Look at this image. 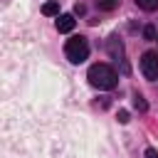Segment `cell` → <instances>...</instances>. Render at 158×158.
Returning <instances> with one entry per match:
<instances>
[{
    "label": "cell",
    "instance_id": "1",
    "mask_svg": "<svg viewBox=\"0 0 158 158\" xmlns=\"http://www.w3.org/2000/svg\"><path fill=\"white\" fill-rule=\"evenodd\" d=\"M86 79H89L91 86H96V89H114L116 81H118L116 72H114L109 64H91Z\"/></svg>",
    "mask_w": 158,
    "mask_h": 158
},
{
    "label": "cell",
    "instance_id": "2",
    "mask_svg": "<svg viewBox=\"0 0 158 158\" xmlns=\"http://www.w3.org/2000/svg\"><path fill=\"white\" fill-rule=\"evenodd\" d=\"M64 54H67V59L72 64H81L89 57V42L84 37H72L67 42V47H64Z\"/></svg>",
    "mask_w": 158,
    "mask_h": 158
},
{
    "label": "cell",
    "instance_id": "3",
    "mask_svg": "<svg viewBox=\"0 0 158 158\" xmlns=\"http://www.w3.org/2000/svg\"><path fill=\"white\" fill-rule=\"evenodd\" d=\"M141 72L146 79H158V52H143L141 57Z\"/></svg>",
    "mask_w": 158,
    "mask_h": 158
},
{
    "label": "cell",
    "instance_id": "4",
    "mask_svg": "<svg viewBox=\"0 0 158 158\" xmlns=\"http://www.w3.org/2000/svg\"><path fill=\"white\" fill-rule=\"evenodd\" d=\"M57 30H59V32H72V30H74V17H72V15H59Z\"/></svg>",
    "mask_w": 158,
    "mask_h": 158
},
{
    "label": "cell",
    "instance_id": "5",
    "mask_svg": "<svg viewBox=\"0 0 158 158\" xmlns=\"http://www.w3.org/2000/svg\"><path fill=\"white\" fill-rule=\"evenodd\" d=\"M109 52H111L114 57H121V54H123V47H121V42H118L116 37H109Z\"/></svg>",
    "mask_w": 158,
    "mask_h": 158
},
{
    "label": "cell",
    "instance_id": "6",
    "mask_svg": "<svg viewBox=\"0 0 158 158\" xmlns=\"http://www.w3.org/2000/svg\"><path fill=\"white\" fill-rule=\"evenodd\" d=\"M136 5H138L141 10H146V12H153V10L158 7V0H136Z\"/></svg>",
    "mask_w": 158,
    "mask_h": 158
},
{
    "label": "cell",
    "instance_id": "7",
    "mask_svg": "<svg viewBox=\"0 0 158 158\" xmlns=\"http://www.w3.org/2000/svg\"><path fill=\"white\" fill-rule=\"evenodd\" d=\"M42 12H44V15H49V17H52V15H59V2H54V0H52V2H44Z\"/></svg>",
    "mask_w": 158,
    "mask_h": 158
},
{
    "label": "cell",
    "instance_id": "8",
    "mask_svg": "<svg viewBox=\"0 0 158 158\" xmlns=\"http://www.w3.org/2000/svg\"><path fill=\"white\" fill-rule=\"evenodd\" d=\"M118 2L121 0H96V7L99 10H114V7H118Z\"/></svg>",
    "mask_w": 158,
    "mask_h": 158
},
{
    "label": "cell",
    "instance_id": "9",
    "mask_svg": "<svg viewBox=\"0 0 158 158\" xmlns=\"http://www.w3.org/2000/svg\"><path fill=\"white\" fill-rule=\"evenodd\" d=\"M133 106H136L138 111H148V101H146L141 94H133Z\"/></svg>",
    "mask_w": 158,
    "mask_h": 158
},
{
    "label": "cell",
    "instance_id": "10",
    "mask_svg": "<svg viewBox=\"0 0 158 158\" xmlns=\"http://www.w3.org/2000/svg\"><path fill=\"white\" fill-rule=\"evenodd\" d=\"M143 37H146V40H156V27H153V25H146V27H143Z\"/></svg>",
    "mask_w": 158,
    "mask_h": 158
},
{
    "label": "cell",
    "instance_id": "11",
    "mask_svg": "<svg viewBox=\"0 0 158 158\" xmlns=\"http://www.w3.org/2000/svg\"><path fill=\"white\" fill-rule=\"evenodd\" d=\"M118 123H128V111H118Z\"/></svg>",
    "mask_w": 158,
    "mask_h": 158
},
{
    "label": "cell",
    "instance_id": "12",
    "mask_svg": "<svg viewBox=\"0 0 158 158\" xmlns=\"http://www.w3.org/2000/svg\"><path fill=\"white\" fill-rule=\"evenodd\" d=\"M146 158H158V151L156 148H146Z\"/></svg>",
    "mask_w": 158,
    "mask_h": 158
}]
</instances>
